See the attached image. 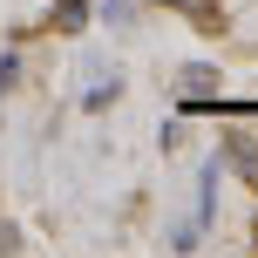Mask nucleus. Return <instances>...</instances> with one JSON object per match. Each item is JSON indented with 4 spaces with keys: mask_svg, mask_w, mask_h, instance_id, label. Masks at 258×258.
<instances>
[{
    "mask_svg": "<svg viewBox=\"0 0 258 258\" xmlns=\"http://www.w3.org/2000/svg\"><path fill=\"white\" fill-rule=\"evenodd\" d=\"M224 156H231V163L258 183V143H251V136H231V143H224Z\"/></svg>",
    "mask_w": 258,
    "mask_h": 258,
    "instance_id": "f257e3e1",
    "label": "nucleus"
},
{
    "mask_svg": "<svg viewBox=\"0 0 258 258\" xmlns=\"http://www.w3.org/2000/svg\"><path fill=\"white\" fill-rule=\"evenodd\" d=\"M54 21H61V27H82V21H89V0H54Z\"/></svg>",
    "mask_w": 258,
    "mask_h": 258,
    "instance_id": "7ed1b4c3",
    "label": "nucleus"
},
{
    "mask_svg": "<svg viewBox=\"0 0 258 258\" xmlns=\"http://www.w3.org/2000/svg\"><path fill=\"white\" fill-rule=\"evenodd\" d=\"M251 245H258V224H251Z\"/></svg>",
    "mask_w": 258,
    "mask_h": 258,
    "instance_id": "20e7f679",
    "label": "nucleus"
},
{
    "mask_svg": "<svg viewBox=\"0 0 258 258\" xmlns=\"http://www.w3.org/2000/svg\"><path fill=\"white\" fill-rule=\"evenodd\" d=\"M183 95H218V68L190 61V68H183Z\"/></svg>",
    "mask_w": 258,
    "mask_h": 258,
    "instance_id": "f03ea898",
    "label": "nucleus"
}]
</instances>
